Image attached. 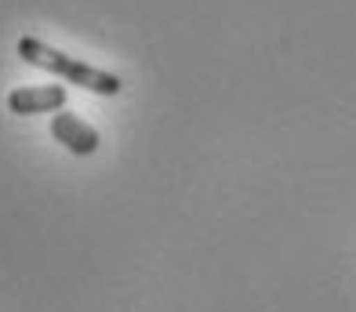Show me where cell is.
I'll list each match as a JSON object with an SVG mask.
<instances>
[{
  "instance_id": "6da1fadb",
  "label": "cell",
  "mask_w": 356,
  "mask_h": 312,
  "mask_svg": "<svg viewBox=\"0 0 356 312\" xmlns=\"http://www.w3.org/2000/svg\"><path fill=\"white\" fill-rule=\"evenodd\" d=\"M15 51L22 55V62L37 65V69H47L55 76H66L70 84L84 88V91H95V95H120V88H124L117 73L95 69V65L58 51V47H51V44H44L40 37H22L19 44H15Z\"/></svg>"
},
{
  "instance_id": "7a4b0ae2",
  "label": "cell",
  "mask_w": 356,
  "mask_h": 312,
  "mask_svg": "<svg viewBox=\"0 0 356 312\" xmlns=\"http://www.w3.org/2000/svg\"><path fill=\"white\" fill-rule=\"evenodd\" d=\"M66 88L47 84V88H15L8 95V113L15 117H37V113H62L66 109Z\"/></svg>"
},
{
  "instance_id": "3957f363",
  "label": "cell",
  "mask_w": 356,
  "mask_h": 312,
  "mask_svg": "<svg viewBox=\"0 0 356 312\" xmlns=\"http://www.w3.org/2000/svg\"><path fill=\"white\" fill-rule=\"evenodd\" d=\"M51 138L62 142L73 156H91L99 153V131H95L91 124H84L76 117V113H55L51 117Z\"/></svg>"
}]
</instances>
